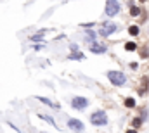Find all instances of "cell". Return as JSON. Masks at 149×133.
<instances>
[{"instance_id":"obj_2","label":"cell","mask_w":149,"mask_h":133,"mask_svg":"<svg viewBox=\"0 0 149 133\" xmlns=\"http://www.w3.org/2000/svg\"><path fill=\"white\" fill-rule=\"evenodd\" d=\"M120 10H121V3H120V0H106V7H104V16L106 17H114V16H118L120 14Z\"/></svg>"},{"instance_id":"obj_9","label":"cell","mask_w":149,"mask_h":133,"mask_svg":"<svg viewBox=\"0 0 149 133\" xmlns=\"http://www.w3.org/2000/svg\"><path fill=\"white\" fill-rule=\"evenodd\" d=\"M38 100H40L42 104H45V105H49L50 109H56V111H59V104H56V102H52L50 99H47V97H38Z\"/></svg>"},{"instance_id":"obj_17","label":"cell","mask_w":149,"mask_h":133,"mask_svg":"<svg viewBox=\"0 0 149 133\" xmlns=\"http://www.w3.org/2000/svg\"><path fill=\"white\" fill-rule=\"evenodd\" d=\"M141 125H142V118H135V119L132 121V126H134V128H139Z\"/></svg>"},{"instance_id":"obj_3","label":"cell","mask_w":149,"mask_h":133,"mask_svg":"<svg viewBox=\"0 0 149 133\" xmlns=\"http://www.w3.org/2000/svg\"><path fill=\"white\" fill-rule=\"evenodd\" d=\"M118 31H120V26H118L116 23H113V21H104V23L101 24V30H99L97 33H99V36L108 38V36L118 33Z\"/></svg>"},{"instance_id":"obj_6","label":"cell","mask_w":149,"mask_h":133,"mask_svg":"<svg viewBox=\"0 0 149 133\" xmlns=\"http://www.w3.org/2000/svg\"><path fill=\"white\" fill-rule=\"evenodd\" d=\"M88 99L87 97H73L71 99V107H73L74 111H83V109H87L88 107Z\"/></svg>"},{"instance_id":"obj_5","label":"cell","mask_w":149,"mask_h":133,"mask_svg":"<svg viewBox=\"0 0 149 133\" xmlns=\"http://www.w3.org/2000/svg\"><path fill=\"white\" fill-rule=\"evenodd\" d=\"M68 128L74 133H83L85 132V125H83V121H80V119H76V118H70L68 119Z\"/></svg>"},{"instance_id":"obj_1","label":"cell","mask_w":149,"mask_h":133,"mask_svg":"<svg viewBox=\"0 0 149 133\" xmlns=\"http://www.w3.org/2000/svg\"><path fill=\"white\" fill-rule=\"evenodd\" d=\"M106 76H108V80L111 81V85H114V87H125V85H127V74H125L123 71L109 69V71L106 73Z\"/></svg>"},{"instance_id":"obj_8","label":"cell","mask_w":149,"mask_h":133,"mask_svg":"<svg viewBox=\"0 0 149 133\" xmlns=\"http://www.w3.org/2000/svg\"><path fill=\"white\" fill-rule=\"evenodd\" d=\"M97 36H99V33L95 31V30H85V36H83V42L85 43H88V45H92L94 42H97Z\"/></svg>"},{"instance_id":"obj_13","label":"cell","mask_w":149,"mask_h":133,"mask_svg":"<svg viewBox=\"0 0 149 133\" xmlns=\"http://www.w3.org/2000/svg\"><path fill=\"white\" fill-rule=\"evenodd\" d=\"M141 7H137V5H130V16L132 17H139L141 16Z\"/></svg>"},{"instance_id":"obj_18","label":"cell","mask_w":149,"mask_h":133,"mask_svg":"<svg viewBox=\"0 0 149 133\" xmlns=\"http://www.w3.org/2000/svg\"><path fill=\"white\" fill-rule=\"evenodd\" d=\"M94 26H95V23H83L81 24V28H85V30L87 28H94Z\"/></svg>"},{"instance_id":"obj_23","label":"cell","mask_w":149,"mask_h":133,"mask_svg":"<svg viewBox=\"0 0 149 133\" xmlns=\"http://www.w3.org/2000/svg\"><path fill=\"white\" fill-rule=\"evenodd\" d=\"M33 48L35 50H40V48H43V45H33Z\"/></svg>"},{"instance_id":"obj_14","label":"cell","mask_w":149,"mask_h":133,"mask_svg":"<svg viewBox=\"0 0 149 133\" xmlns=\"http://www.w3.org/2000/svg\"><path fill=\"white\" fill-rule=\"evenodd\" d=\"M125 50H127V52L137 50V43H135V42H127V43H125Z\"/></svg>"},{"instance_id":"obj_19","label":"cell","mask_w":149,"mask_h":133,"mask_svg":"<svg viewBox=\"0 0 149 133\" xmlns=\"http://www.w3.org/2000/svg\"><path fill=\"white\" fill-rule=\"evenodd\" d=\"M70 48H71V52H76V50H78V45H76V43H71Z\"/></svg>"},{"instance_id":"obj_22","label":"cell","mask_w":149,"mask_h":133,"mask_svg":"<svg viewBox=\"0 0 149 133\" xmlns=\"http://www.w3.org/2000/svg\"><path fill=\"white\" fill-rule=\"evenodd\" d=\"M130 67H132V69H137V67H139V64H137V62H132V64H130Z\"/></svg>"},{"instance_id":"obj_4","label":"cell","mask_w":149,"mask_h":133,"mask_svg":"<svg viewBox=\"0 0 149 133\" xmlns=\"http://www.w3.org/2000/svg\"><path fill=\"white\" fill-rule=\"evenodd\" d=\"M108 114L104 112V111H95V112H92L90 114V123L94 125V126H106L108 125Z\"/></svg>"},{"instance_id":"obj_20","label":"cell","mask_w":149,"mask_h":133,"mask_svg":"<svg viewBox=\"0 0 149 133\" xmlns=\"http://www.w3.org/2000/svg\"><path fill=\"white\" fill-rule=\"evenodd\" d=\"M141 55H142L144 59H148V57H149V52H148V50H142V52H141Z\"/></svg>"},{"instance_id":"obj_7","label":"cell","mask_w":149,"mask_h":133,"mask_svg":"<svg viewBox=\"0 0 149 133\" xmlns=\"http://www.w3.org/2000/svg\"><path fill=\"white\" fill-rule=\"evenodd\" d=\"M88 48H90L92 54H106L108 52V45L101 43V42H94L92 45H88Z\"/></svg>"},{"instance_id":"obj_11","label":"cell","mask_w":149,"mask_h":133,"mask_svg":"<svg viewBox=\"0 0 149 133\" xmlns=\"http://www.w3.org/2000/svg\"><path fill=\"white\" fill-rule=\"evenodd\" d=\"M45 33H47V30H42V31H38V33L31 35V36H30V40H31V42H43Z\"/></svg>"},{"instance_id":"obj_16","label":"cell","mask_w":149,"mask_h":133,"mask_svg":"<svg viewBox=\"0 0 149 133\" xmlns=\"http://www.w3.org/2000/svg\"><path fill=\"white\" fill-rule=\"evenodd\" d=\"M125 107H128V109L135 107V99H132V97H127V99H125Z\"/></svg>"},{"instance_id":"obj_21","label":"cell","mask_w":149,"mask_h":133,"mask_svg":"<svg viewBox=\"0 0 149 133\" xmlns=\"http://www.w3.org/2000/svg\"><path fill=\"white\" fill-rule=\"evenodd\" d=\"M141 118H142V121H146L148 119V111H142V116Z\"/></svg>"},{"instance_id":"obj_10","label":"cell","mask_w":149,"mask_h":133,"mask_svg":"<svg viewBox=\"0 0 149 133\" xmlns=\"http://www.w3.org/2000/svg\"><path fill=\"white\" fill-rule=\"evenodd\" d=\"M68 59H70V61H83V59H85V54L80 52V50H76V52L68 54Z\"/></svg>"},{"instance_id":"obj_15","label":"cell","mask_w":149,"mask_h":133,"mask_svg":"<svg viewBox=\"0 0 149 133\" xmlns=\"http://www.w3.org/2000/svg\"><path fill=\"white\" fill-rule=\"evenodd\" d=\"M128 33L132 35V36H137V35L141 33V28H139L137 24H132V26L128 28Z\"/></svg>"},{"instance_id":"obj_25","label":"cell","mask_w":149,"mask_h":133,"mask_svg":"<svg viewBox=\"0 0 149 133\" xmlns=\"http://www.w3.org/2000/svg\"><path fill=\"white\" fill-rule=\"evenodd\" d=\"M40 133H47V132H40Z\"/></svg>"},{"instance_id":"obj_12","label":"cell","mask_w":149,"mask_h":133,"mask_svg":"<svg viewBox=\"0 0 149 133\" xmlns=\"http://www.w3.org/2000/svg\"><path fill=\"white\" fill-rule=\"evenodd\" d=\"M38 118H40V119H43V121H47V123H50V125H52V126H56L57 130H61V128H59V126L56 125L54 118H50V116H45V114H40V112H38Z\"/></svg>"},{"instance_id":"obj_24","label":"cell","mask_w":149,"mask_h":133,"mask_svg":"<svg viewBox=\"0 0 149 133\" xmlns=\"http://www.w3.org/2000/svg\"><path fill=\"white\" fill-rule=\"evenodd\" d=\"M127 133H137L135 130H127Z\"/></svg>"}]
</instances>
